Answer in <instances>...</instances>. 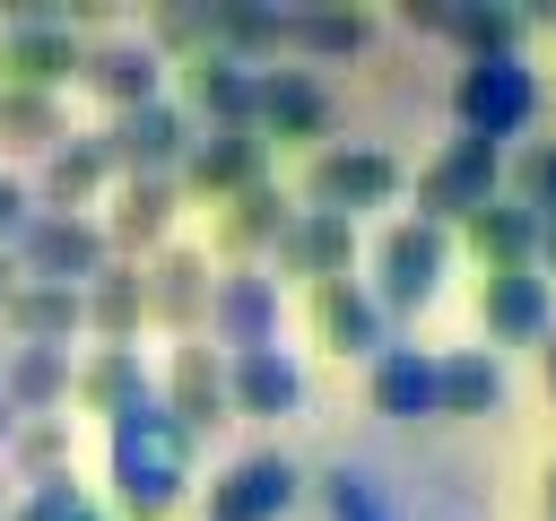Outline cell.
<instances>
[{
	"mask_svg": "<svg viewBox=\"0 0 556 521\" xmlns=\"http://www.w3.org/2000/svg\"><path fill=\"white\" fill-rule=\"evenodd\" d=\"M460 243H469V260L486 269V278H504V269H539V217L504 191V200H486L469 226H460Z\"/></svg>",
	"mask_w": 556,
	"mask_h": 521,
	"instance_id": "cell-26",
	"label": "cell"
},
{
	"mask_svg": "<svg viewBox=\"0 0 556 521\" xmlns=\"http://www.w3.org/2000/svg\"><path fill=\"white\" fill-rule=\"evenodd\" d=\"M252 139H330V87L321 69H295V61H269L261 69V104H252Z\"/></svg>",
	"mask_w": 556,
	"mask_h": 521,
	"instance_id": "cell-13",
	"label": "cell"
},
{
	"mask_svg": "<svg viewBox=\"0 0 556 521\" xmlns=\"http://www.w3.org/2000/svg\"><path fill=\"white\" fill-rule=\"evenodd\" d=\"M9 521H104V512L87 504V486H78V478H52V486H26Z\"/></svg>",
	"mask_w": 556,
	"mask_h": 521,
	"instance_id": "cell-37",
	"label": "cell"
},
{
	"mask_svg": "<svg viewBox=\"0 0 556 521\" xmlns=\"http://www.w3.org/2000/svg\"><path fill=\"white\" fill-rule=\"evenodd\" d=\"M539 486H547V521H556V460H547V478H539Z\"/></svg>",
	"mask_w": 556,
	"mask_h": 521,
	"instance_id": "cell-44",
	"label": "cell"
},
{
	"mask_svg": "<svg viewBox=\"0 0 556 521\" xmlns=\"http://www.w3.org/2000/svg\"><path fill=\"white\" fill-rule=\"evenodd\" d=\"M0 373H9V339H0Z\"/></svg>",
	"mask_w": 556,
	"mask_h": 521,
	"instance_id": "cell-46",
	"label": "cell"
},
{
	"mask_svg": "<svg viewBox=\"0 0 556 521\" xmlns=\"http://www.w3.org/2000/svg\"><path fill=\"white\" fill-rule=\"evenodd\" d=\"M156 399H165L191 434L226 425V347H217V339H174L165 365H156Z\"/></svg>",
	"mask_w": 556,
	"mask_h": 521,
	"instance_id": "cell-12",
	"label": "cell"
},
{
	"mask_svg": "<svg viewBox=\"0 0 556 521\" xmlns=\"http://www.w3.org/2000/svg\"><path fill=\"white\" fill-rule=\"evenodd\" d=\"M78 330H87V295H78V287L17 278L9 304H0V339H9V347H70Z\"/></svg>",
	"mask_w": 556,
	"mask_h": 521,
	"instance_id": "cell-22",
	"label": "cell"
},
{
	"mask_svg": "<svg viewBox=\"0 0 556 521\" xmlns=\"http://www.w3.org/2000/svg\"><path fill=\"white\" fill-rule=\"evenodd\" d=\"M504 408V356L495 347H443L434 356V417H495Z\"/></svg>",
	"mask_w": 556,
	"mask_h": 521,
	"instance_id": "cell-28",
	"label": "cell"
},
{
	"mask_svg": "<svg viewBox=\"0 0 556 521\" xmlns=\"http://www.w3.org/2000/svg\"><path fill=\"white\" fill-rule=\"evenodd\" d=\"M469 61H495V52H521V17L513 9H486V0H452V26H443Z\"/></svg>",
	"mask_w": 556,
	"mask_h": 521,
	"instance_id": "cell-34",
	"label": "cell"
},
{
	"mask_svg": "<svg viewBox=\"0 0 556 521\" xmlns=\"http://www.w3.org/2000/svg\"><path fill=\"white\" fill-rule=\"evenodd\" d=\"M504 191L530 217H556V139H530L521 156H504Z\"/></svg>",
	"mask_w": 556,
	"mask_h": 521,
	"instance_id": "cell-35",
	"label": "cell"
},
{
	"mask_svg": "<svg viewBox=\"0 0 556 521\" xmlns=\"http://www.w3.org/2000/svg\"><path fill=\"white\" fill-rule=\"evenodd\" d=\"M174 182H182V200H217V208H226L235 191L269 182V148H261L252 130H200Z\"/></svg>",
	"mask_w": 556,
	"mask_h": 521,
	"instance_id": "cell-17",
	"label": "cell"
},
{
	"mask_svg": "<svg viewBox=\"0 0 556 521\" xmlns=\"http://www.w3.org/2000/svg\"><path fill=\"white\" fill-rule=\"evenodd\" d=\"M174 208H182V182H156V174H122L113 191H104V243H113V260H156L165 243H174Z\"/></svg>",
	"mask_w": 556,
	"mask_h": 521,
	"instance_id": "cell-9",
	"label": "cell"
},
{
	"mask_svg": "<svg viewBox=\"0 0 556 521\" xmlns=\"http://www.w3.org/2000/svg\"><path fill=\"white\" fill-rule=\"evenodd\" d=\"M165 69H174V61H165L148 35H113V43H87V69H78V78H87V96H104L113 113H130V104H156V96H165Z\"/></svg>",
	"mask_w": 556,
	"mask_h": 521,
	"instance_id": "cell-21",
	"label": "cell"
},
{
	"mask_svg": "<svg viewBox=\"0 0 556 521\" xmlns=\"http://www.w3.org/2000/svg\"><path fill=\"white\" fill-rule=\"evenodd\" d=\"M478 330H486L495 347H539V339L556 330V287H547L539 269L486 278V287H478Z\"/></svg>",
	"mask_w": 556,
	"mask_h": 521,
	"instance_id": "cell-20",
	"label": "cell"
},
{
	"mask_svg": "<svg viewBox=\"0 0 556 521\" xmlns=\"http://www.w3.org/2000/svg\"><path fill=\"white\" fill-rule=\"evenodd\" d=\"M139 278H148V321H165L174 339H200V321H208V295H217V269H208V252H191V243H165L156 260H139Z\"/></svg>",
	"mask_w": 556,
	"mask_h": 521,
	"instance_id": "cell-15",
	"label": "cell"
},
{
	"mask_svg": "<svg viewBox=\"0 0 556 521\" xmlns=\"http://www.w3.org/2000/svg\"><path fill=\"white\" fill-rule=\"evenodd\" d=\"M26 217H35V182H26V174H9V165H0V252H9V243H17V234H26Z\"/></svg>",
	"mask_w": 556,
	"mask_h": 521,
	"instance_id": "cell-38",
	"label": "cell"
},
{
	"mask_svg": "<svg viewBox=\"0 0 556 521\" xmlns=\"http://www.w3.org/2000/svg\"><path fill=\"white\" fill-rule=\"evenodd\" d=\"M365 399H374V417H391V425H417V417H434V347H382L374 365H365Z\"/></svg>",
	"mask_w": 556,
	"mask_h": 521,
	"instance_id": "cell-25",
	"label": "cell"
},
{
	"mask_svg": "<svg viewBox=\"0 0 556 521\" xmlns=\"http://www.w3.org/2000/svg\"><path fill=\"white\" fill-rule=\"evenodd\" d=\"M208 339H217L226 356L278 347V278L252 269V260H235V269L217 278V295H208Z\"/></svg>",
	"mask_w": 556,
	"mask_h": 521,
	"instance_id": "cell-11",
	"label": "cell"
},
{
	"mask_svg": "<svg viewBox=\"0 0 556 521\" xmlns=\"http://www.w3.org/2000/svg\"><path fill=\"white\" fill-rule=\"evenodd\" d=\"M17 278H52V287H87L96 269H113V243L96 217H61V208H35L26 234L9 243Z\"/></svg>",
	"mask_w": 556,
	"mask_h": 521,
	"instance_id": "cell-6",
	"label": "cell"
},
{
	"mask_svg": "<svg viewBox=\"0 0 556 521\" xmlns=\"http://www.w3.org/2000/svg\"><path fill=\"white\" fill-rule=\"evenodd\" d=\"M9 460H17V486H52V478H70V425H61V417H17Z\"/></svg>",
	"mask_w": 556,
	"mask_h": 521,
	"instance_id": "cell-33",
	"label": "cell"
},
{
	"mask_svg": "<svg viewBox=\"0 0 556 521\" xmlns=\"http://www.w3.org/2000/svg\"><path fill=\"white\" fill-rule=\"evenodd\" d=\"M113 182H122V174H113V148H104V130H70V139L43 156V174H35V208L96 217V200H104Z\"/></svg>",
	"mask_w": 556,
	"mask_h": 521,
	"instance_id": "cell-14",
	"label": "cell"
},
{
	"mask_svg": "<svg viewBox=\"0 0 556 521\" xmlns=\"http://www.w3.org/2000/svg\"><path fill=\"white\" fill-rule=\"evenodd\" d=\"M452 122H460V139H486V148L521 139V130L539 122V69H530L521 52L460 61V78H452Z\"/></svg>",
	"mask_w": 556,
	"mask_h": 521,
	"instance_id": "cell-2",
	"label": "cell"
},
{
	"mask_svg": "<svg viewBox=\"0 0 556 521\" xmlns=\"http://www.w3.org/2000/svg\"><path fill=\"white\" fill-rule=\"evenodd\" d=\"M191 139H200V122H191L174 96H156V104H130V113H113V122H104L113 174H156V182H174V174H182Z\"/></svg>",
	"mask_w": 556,
	"mask_h": 521,
	"instance_id": "cell-7",
	"label": "cell"
},
{
	"mask_svg": "<svg viewBox=\"0 0 556 521\" xmlns=\"http://www.w3.org/2000/svg\"><path fill=\"white\" fill-rule=\"evenodd\" d=\"M443 278H452V234L426 226V217H391L382 243H374V278H365L374 304L382 313H426L443 295Z\"/></svg>",
	"mask_w": 556,
	"mask_h": 521,
	"instance_id": "cell-4",
	"label": "cell"
},
{
	"mask_svg": "<svg viewBox=\"0 0 556 521\" xmlns=\"http://www.w3.org/2000/svg\"><path fill=\"white\" fill-rule=\"evenodd\" d=\"M295 495H304V469L287 452H243L217 469L208 521H278V512H295Z\"/></svg>",
	"mask_w": 556,
	"mask_h": 521,
	"instance_id": "cell-10",
	"label": "cell"
},
{
	"mask_svg": "<svg viewBox=\"0 0 556 521\" xmlns=\"http://www.w3.org/2000/svg\"><path fill=\"white\" fill-rule=\"evenodd\" d=\"M408 191V165L391 148H365V139H339V148H313L304 165V208H330V217H365V208H391Z\"/></svg>",
	"mask_w": 556,
	"mask_h": 521,
	"instance_id": "cell-3",
	"label": "cell"
},
{
	"mask_svg": "<svg viewBox=\"0 0 556 521\" xmlns=\"http://www.w3.org/2000/svg\"><path fill=\"white\" fill-rule=\"evenodd\" d=\"M226 408H235V417H295V408H304V365H295V347L226 356Z\"/></svg>",
	"mask_w": 556,
	"mask_h": 521,
	"instance_id": "cell-24",
	"label": "cell"
},
{
	"mask_svg": "<svg viewBox=\"0 0 556 521\" xmlns=\"http://www.w3.org/2000/svg\"><path fill=\"white\" fill-rule=\"evenodd\" d=\"M313 339H321L330 356L374 365V356L391 347V313L374 304V287H365V278H330V287H313Z\"/></svg>",
	"mask_w": 556,
	"mask_h": 521,
	"instance_id": "cell-19",
	"label": "cell"
},
{
	"mask_svg": "<svg viewBox=\"0 0 556 521\" xmlns=\"http://www.w3.org/2000/svg\"><path fill=\"white\" fill-rule=\"evenodd\" d=\"M539 278L556 287V217H539Z\"/></svg>",
	"mask_w": 556,
	"mask_h": 521,
	"instance_id": "cell-40",
	"label": "cell"
},
{
	"mask_svg": "<svg viewBox=\"0 0 556 521\" xmlns=\"http://www.w3.org/2000/svg\"><path fill=\"white\" fill-rule=\"evenodd\" d=\"M287 217H295L287 191H278V182H252V191H235V200L217 208V243H226L235 260H243V252H269V243L287 234Z\"/></svg>",
	"mask_w": 556,
	"mask_h": 521,
	"instance_id": "cell-31",
	"label": "cell"
},
{
	"mask_svg": "<svg viewBox=\"0 0 556 521\" xmlns=\"http://www.w3.org/2000/svg\"><path fill=\"white\" fill-rule=\"evenodd\" d=\"M365 43H374V17H365V9H287V52H295V69L348 61V52H365Z\"/></svg>",
	"mask_w": 556,
	"mask_h": 521,
	"instance_id": "cell-30",
	"label": "cell"
},
{
	"mask_svg": "<svg viewBox=\"0 0 556 521\" xmlns=\"http://www.w3.org/2000/svg\"><path fill=\"white\" fill-rule=\"evenodd\" d=\"M400 17H408V26H426V35H443V26H452V0H408Z\"/></svg>",
	"mask_w": 556,
	"mask_h": 521,
	"instance_id": "cell-39",
	"label": "cell"
},
{
	"mask_svg": "<svg viewBox=\"0 0 556 521\" xmlns=\"http://www.w3.org/2000/svg\"><path fill=\"white\" fill-rule=\"evenodd\" d=\"M321 504H330V521H400V504H391L356 460H339V469L321 478Z\"/></svg>",
	"mask_w": 556,
	"mask_h": 521,
	"instance_id": "cell-36",
	"label": "cell"
},
{
	"mask_svg": "<svg viewBox=\"0 0 556 521\" xmlns=\"http://www.w3.org/2000/svg\"><path fill=\"white\" fill-rule=\"evenodd\" d=\"M200 130H252V104H261V69L226 61V52H191L182 61V96H174Z\"/></svg>",
	"mask_w": 556,
	"mask_h": 521,
	"instance_id": "cell-16",
	"label": "cell"
},
{
	"mask_svg": "<svg viewBox=\"0 0 556 521\" xmlns=\"http://www.w3.org/2000/svg\"><path fill=\"white\" fill-rule=\"evenodd\" d=\"M9 434H17V417H9V399H0V452H9Z\"/></svg>",
	"mask_w": 556,
	"mask_h": 521,
	"instance_id": "cell-43",
	"label": "cell"
},
{
	"mask_svg": "<svg viewBox=\"0 0 556 521\" xmlns=\"http://www.w3.org/2000/svg\"><path fill=\"white\" fill-rule=\"evenodd\" d=\"M70 373H78L70 347H9V373H0L9 417H52V408L70 399Z\"/></svg>",
	"mask_w": 556,
	"mask_h": 521,
	"instance_id": "cell-29",
	"label": "cell"
},
{
	"mask_svg": "<svg viewBox=\"0 0 556 521\" xmlns=\"http://www.w3.org/2000/svg\"><path fill=\"white\" fill-rule=\"evenodd\" d=\"M0 139H9L17 156H52V148L70 139V113H61V96H26V87H0Z\"/></svg>",
	"mask_w": 556,
	"mask_h": 521,
	"instance_id": "cell-32",
	"label": "cell"
},
{
	"mask_svg": "<svg viewBox=\"0 0 556 521\" xmlns=\"http://www.w3.org/2000/svg\"><path fill=\"white\" fill-rule=\"evenodd\" d=\"M9 512H17V495H9V486H0V521H9Z\"/></svg>",
	"mask_w": 556,
	"mask_h": 521,
	"instance_id": "cell-45",
	"label": "cell"
},
{
	"mask_svg": "<svg viewBox=\"0 0 556 521\" xmlns=\"http://www.w3.org/2000/svg\"><path fill=\"white\" fill-rule=\"evenodd\" d=\"M70 399L113 425V417H130L139 399H156V365H148L139 347H87L78 373H70Z\"/></svg>",
	"mask_w": 556,
	"mask_h": 521,
	"instance_id": "cell-23",
	"label": "cell"
},
{
	"mask_svg": "<svg viewBox=\"0 0 556 521\" xmlns=\"http://www.w3.org/2000/svg\"><path fill=\"white\" fill-rule=\"evenodd\" d=\"M356 226L348 217H330V208H295L287 217V234L269 243V260L287 269V278H304V287H330V278H356Z\"/></svg>",
	"mask_w": 556,
	"mask_h": 521,
	"instance_id": "cell-18",
	"label": "cell"
},
{
	"mask_svg": "<svg viewBox=\"0 0 556 521\" xmlns=\"http://www.w3.org/2000/svg\"><path fill=\"white\" fill-rule=\"evenodd\" d=\"M78 69H87V43H78L70 17H9V26H0V87L61 96Z\"/></svg>",
	"mask_w": 556,
	"mask_h": 521,
	"instance_id": "cell-8",
	"label": "cell"
},
{
	"mask_svg": "<svg viewBox=\"0 0 556 521\" xmlns=\"http://www.w3.org/2000/svg\"><path fill=\"white\" fill-rule=\"evenodd\" d=\"M191 452H200V434H191L165 399H139L130 417L104 425V478H113V495H122L139 521H165V512L191 495Z\"/></svg>",
	"mask_w": 556,
	"mask_h": 521,
	"instance_id": "cell-1",
	"label": "cell"
},
{
	"mask_svg": "<svg viewBox=\"0 0 556 521\" xmlns=\"http://www.w3.org/2000/svg\"><path fill=\"white\" fill-rule=\"evenodd\" d=\"M78 295H87V339L96 347H139V330H148V278H139V260L96 269Z\"/></svg>",
	"mask_w": 556,
	"mask_h": 521,
	"instance_id": "cell-27",
	"label": "cell"
},
{
	"mask_svg": "<svg viewBox=\"0 0 556 521\" xmlns=\"http://www.w3.org/2000/svg\"><path fill=\"white\" fill-rule=\"evenodd\" d=\"M9 287H17V260H9V252H0V304H9Z\"/></svg>",
	"mask_w": 556,
	"mask_h": 521,
	"instance_id": "cell-42",
	"label": "cell"
},
{
	"mask_svg": "<svg viewBox=\"0 0 556 521\" xmlns=\"http://www.w3.org/2000/svg\"><path fill=\"white\" fill-rule=\"evenodd\" d=\"M486 200H504V148L486 139H443L426 165H417V217L426 226H469Z\"/></svg>",
	"mask_w": 556,
	"mask_h": 521,
	"instance_id": "cell-5",
	"label": "cell"
},
{
	"mask_svg": "<svg viewBox=\"0 0 556 521\" xmlns=\"http://www.w3.org/2000/svg\"><path fill=\"white\" fill-rule=\"evenodd\" d=\"M539 382H547V399H556V330L539 339Z\"/></svg>",
	"mask_w": 556,
	"mask_h": 521,
	"instance_id": "cell-41",
	"label": "cell"
}]
</instances>
